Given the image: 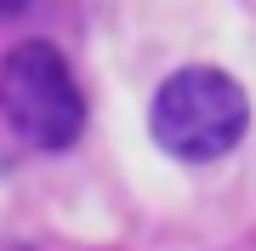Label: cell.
<instances>
[{"label":"cell","instance_id":"obj_1","mask_svg":"<svg viewBox=\"0 0 256 251\" xmlns=\"http://www.w3.org/2000/svg\"><path fill=\"white\" fill-rule=\"evenodd\" d=\"M245 126H250L245 86L234 75H222V69H205V63L176 69V75L154 92V109H148L154 143L171 160H188V166L222 160L228 149H239Z\"/></svg>","mask_w":256,"mask_h":251},{"label":"cell","instance_id":"obj_2","mask_svg":"<svg viewBox=\"0 0 256 251\" xmlns=\"http://www.w3.org/2000/svg\"><path fill=\"white\" fill-rule=\"evenodd\" d=\"M0 97L6 120L23 131L34 149H68L86 131V97L74 86L63 52L52 40H18L0 69Z\"/></svg>","mask_w":256,"mask_h":251}]
</instances>
